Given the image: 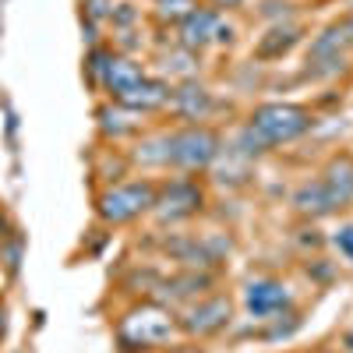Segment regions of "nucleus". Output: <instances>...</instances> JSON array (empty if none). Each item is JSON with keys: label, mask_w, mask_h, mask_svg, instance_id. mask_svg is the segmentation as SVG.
<instances>
[{"label": "nucleus", "mask_w": 353, "mask_h": 353, "mask_svg": "<svg viewBox=\"0 0 353 353\" xmlns=\"http://www.w3.org/2000/svg\"><path fill=\"white\" fill-rule=\"evenodd\" d=\"M350 32L346 21L343 25H329L321 36H314L311 50H307V74L311 78H332L346 68V50H350Z\"/></svg>", "instance_id": "obj_5"}, {"label": "nucleus", "mask_w": 353, "mask_h": 353, "mask_svg": "<svg viewBox=\"0 0 353 353\" xmlns=\"http://www.w3.org/2000/svg\"><path fill=\"white\" fill-rule=\"evenodd\" d=\"M156 11H159V18L166 21H176V25H181L191 11H194V4H191V0H156Z\"/></svg>", "instance_id": "obj_16"}, {"label": "nucleus", "mask_w": 353, "mask_h": 353, "mask_svg": "<svg viewBox=\"0 0 353 353\" xmlns=\"http://www.w3.org/2000/svg\"><path fill=\"white\" fill-rule=\"evenodd\" d=\"M230 314H233V304L226 297H209V301H198L184 311L181 329L188 336H216L230 325Z\"/></svg>", "instance_id": "obj_9"}, {"label": "nucleus", "mask_w": 353, "mask_h": 353, "mask_svg": "<svg viewBox=\"0 0 353 353\" xmlns=\"http://www.w3.org/2000/svg\"><path fill=\"white\" fill-rule=\"evenodd\" d=\"M96 117H99V131L117 141V138H128V134L138 131V117L141 113H134V110H128L121 103H110V106H99Z\"/></svg>", "instance_id": "obj_13"}, {"label": "nucleus", "mask_w": 353, "mask_h": 353, "mask_svg": "<svg viewBox=\"0 0 353 353\" xmlns=\"http://www.w3.org/2000/svg\"><path fill=\"white\" fill-rule=\"evenodd\" d=\"M8 332V314H4V307H0V336Z\"/></svg>", "instance_id": "obj_20"}, {"label": "nucleus", "mask_w": 353, "mask_h": 353, "mask_svg": "<svg viewBox=\"0 0 353 353\" xmlns=\"http://www.w3.org/2000/svg\"><path fill=\"white\" fill-rule=\"evenodd\" d=\"M346 32H350V39H353V14H350V21H346Z\"/></svg>", "instance_id": "obj_21"}, {"label": "nucleus", "mask_w": 353, "mask_h": 353, "mask_svg": "<svg viewBox=\"0 0 353 353\" xmlns=\"http://www.w3.org/2000/svg\"><path fill=\"white\" fill-rule=\"evenodd\" d=\"M170 353H205V350H198V346H176V350H170Z\"/></svg>", "instance_id": "obj_19"}, {"label": "nucleus", "mask_w": 353, "mask_h": 353, "mask_svg": "<svg viewBox=\"0 0 353 353\" xmlns=\"http://www.w3.org/2000/svg\"><path fill=\"white\" fill-rule=\"evenodd\" d=\"M321 353H325V350H321Z\"/></svg>", "instance_id": "obj_22"}, {"label": "nucleus", "mask_w": 353, "mask_h": 353, "mask_svg": "<svg viewBox=\"0 0 353 353\" xmlns=\"http://www.w3.org/2000/svg\"><path fill=\"white\" fill-rule=\"evenodd\" d=\"M134 163H141V166H170V131L141 138L138 149H134Z\"/></svg>", "instance_id": "obj_14"}, {"label": "nucleus", "mask_w": 353, "mask_h": 353, "mask_svg": "<svg viewBox=\"0 0 353 353\" xmlns=\"http://www.w3.org/2000/svg\"><path fill=\"white\" fill-rule=\"evenodd\" d=\"M318 188L325 194L332 216L346 205H353V156H336L318 176Z\"/></svg>", "instance_id": "obj_10"}, {"label": "nucleus", "mask_w": 353, "mask_h": 353, "mask_svg": "<svg viewBox=\"0 0 353 353\" xmlns=\"http://www.w3.org/2000/svg\"><path fill=\"white\" fill-rule=\"evenodd\" d=\"M332 244H336V251H339L346 261H353V219H350V223H343V226L336 230Z\"/></svg>", "instance_id": "obj_17"}, {"label": "nucleus", "mask_w": 353, "mask_h": 353, "mask_svg": "<svg viewBox=\"0 0 353 353\" xmlns=\"http://www.w3.org/2000/svg\"><path fill=\"white\" fill-rule=\"evenodd\" d=\"M212 4H216V8H241L244 0H212Z\"/></svg>", "instance_id": "obj_18"}, {"label": "nucleus", "mask_w": 353, "mask_h": 353, "mask_svg": "<svg viewBox=\"0 0 353 353\" xmlns=\"http://www.w3.org/2000/svg\"><path fill=\"white\" fill-rule=\"evenodd\" d=\"M223 152V141L212 128L188 124L181 131H170V166L176 170H209Z\"/></svg>", "instance_id": "obj_2"}, {"label": "nucleus", "mask_w": 353, "mask_h": 353, "mask_svg": "<svg viewBox=\"0 0 353 353\" xmlns=\"http://www.w3.org/2000/svg\"><path fill=\"white\" fill-rule=\"evenodd\" d=\"M314 124V117L311 110L297 106V103H265L251 113V134L265 145V149H272V145H290V141H297L311 131Z\"/></svg>", "instance_id": "obj_1"}, {"label": "nucleus", "mask_w": 353, "mask_h": 353, "mask_svg": "<svg viewBox=\"0 0 353 353\" xmlns=\"http://www.w3.org/2000/svg\"><path fill=\"white\" fill-rule=\"evenodd\" d=\"M156 184L149 181H131V184H117V188H106L96 201V212L103 223L110 226H121V223H131L138 219L141 212H152L156 205Z\"/></svg>", "instance_id": "obj_4"}, {"label": "nucleus", "mask_w": 353, "mask_h": 353, "mask_svg": "<svg viewBox=\"0 0 353 353\" xmlns=\"http://www.w3.org/2000/svg\"><path fill=\"white\" fill-rule=\"evenodd\" d=\"M170 336H173V318H170V311H163L156 304H141V307L128 311L124 321L117 325V339H121V346L128 353L163 346Z\"/></svg>", "instance_id": "obj_3"}, {"label": "nucleus", "mask_w": 353, "mask_h": 353, "mask_svg": "<svg viewBox=\"0 0 353 353\" xmlns=\"http://www.w3.org/2000/svg\"><path fill=\"white\" fill-rule=\"evenodd\" d=\"M297 36H301V32H297L293 25H286V28H272V32L258 43V57H261V61H272V57L286 53L293 43H297Z\"/></svg>", "instance_id": "obj_15"}, {"label": "nucleus", "mask_w": 353, "mask_h": 353, "mask_svg": "<svg viewBox=\"0 0 353 353\" xmlns=\"http://www.w3.org/2000/svg\"><path fill=\"white\" fill-rule=\"evenodd\" d=\"M170 103H173L176 117H181V121H191V124H198V121H209V117H212V110H216V99H212V92H209L205 85L191 81V78H188L181 88H173Z\"/></svg>", "instance_id": "obj_11"}, {"label": "nucleus", "mask_w": 353, "mask_h": 353, "mask_svg": "<svg viewBox=\"0 0 353 353\" xmlns=\"http://www.w3.org/2000/svg\"><path fill=\"white\" fill-rule=\"evenodd\" d=\"M293 301V293L283 279H272V276H258L244 286V307L251 318H261V321H269V318H279Z\"/></svg>", "instance_id": "obj_6"}, {"label": "nucleus", "mask_w": 353, "mask_h": 353, "mask_svg": "<svg viewBox=\"0 0 353 353\" xmlns=\"http://www.w3.org/2000/svg\"><path fill=\"white\" fill-rule=\"evenodd\" d=\"M201 188L194 181H173L163 194H156V205L152 212L159 223H181V219H191L198 209H201Z\"/></svg>", "instance_id": "obj_7"}, {"label": "nucleus", "mask_w": 353, "mask_h": 353, "mask_svg": "<svg viewBox=\"0 0 353 353\" xmlns=\"http://www.w3.org/2000/svg\"><path fill=\"white\" fill-rule=\"evenodd\" d=\"M170 96H173V88H170L166 81L145 74L128 96L113 99V103H121V106H128V110H134V113H156V110H163V106L170 103Z\"/></svg>", "instance_id": "obj_12"}, {"label": "nucleus", "mask_w": 353, "mask_h": 353, "mask_svg": "<svg viewBox=\"0 0 353 353\" xmlns=\"http://www.w3.org/2000/svg\"><path fill=\"white\" fill-rule=\"evenodd\" d=\"M216 39H230V36H223V18L212 8H194L181 25H176V43L191 53H198L201 46H209Z\"/></svg>", "instance_id": "obj_8"}]
</instances>
